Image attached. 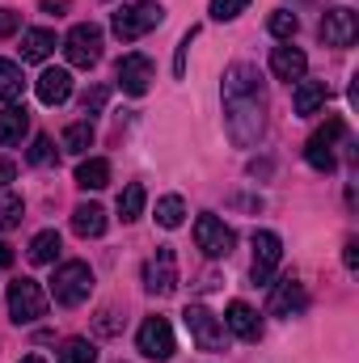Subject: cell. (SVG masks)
<instances>
[{
	"instance_id": "23",
	"label": "cell",
	"mask_w": 359,
	"mask_h": 363,
	"mask_svg": "<svg viewBox=\"0 0 359 363\" xmlns=\"http://www.w3.org/2000/svg\"><path fill=\"white\" fill-rule=\"evenodd\" d=\"M144 186L140 182H131V186H123V194H118V216H123V224H131V220H140L144 216Z\"/></svg>"
},
{
	"instance_id": "19",
	"label": "cell",
	"mask_w": 359,
	"mask_h": 363,
	"mask_svg": "<svg viewBox=\"0 0 359 363\" xmlns=\"http://www.w3.org/2000/svg\"><path fill=\"white\" fill-rule=\"evenodd\" d=\"M72 233H77V237H101V233H106V211H101L97 203L72 207Z\"/></svg>"
},
{
	"instance_id": "10",
	"label": "cell",
	"mask_w": 359,
	"mask_h": 363,
	"mask_svg": "<svg viewBox=\"0 0 359 363\" xmlns=\"http://www.w3.org/2000/svg\"><path fill=\"white\" fill-rule=\"evenodd\" d=\"M279 262H283V241H279V233H270V228L254 233V267H250L254 283H270V274H275Z\"/></svg>"
},
{
	"instance_id": "17",
	"label": "cell",
	"mask_w": 359,
	"mask_h": 363,
	"mask_svg": "<svg viewBox=\"0 0 359 363\" xmlns=\"http://www.w3.org/2000/svg\"><path fill=\"white\" fill-rule=\"evenodd\" d=\"M26 131H30V114H26V106L9 101V106L0 110V148H17V144L26 140Z\"/></svg>"
},
{
	"instance_id": "29",
	"label": "cell",
	"mask_w": 359,
	"mask_h": 363,
	"mask_svg": "<svg viewBox=\"0 0 359 363\" xmlns=\"http://www.w3.org/2000/svg\"><path fill=\"white\" fill-rule=\"evenodd\" d=\"M296 30H300V17L296 13H287V9L270 13V34L275 38H296Z\"/></svg>"
},
{
	"instance_id": "36",
	"label": "cell",
	"mask_w": 359,
	"mask_h": 363,
	"mask_svg": "<svg viewBox=\"0 0 359 363\" xmlns=\"http://www.w3.org/2000/svg\"><path fill=\"white\" fill-rule=\"evenodd\" d=\"M101 101H106V89L85 93V114H89V110H101Z\"/></svg>"
},
{
	"instance_id": "25",
	"label": "cell",
	"mask_w": 359,
	"mask_h": 363,
	"mask_svg": "<svg viewBox=\"0 0 359 363\" xmlns=\"http://www.w3.org/2000/svg\"><path fill=\"white\" fill-rule=\"evenodd\" d=\"M26 93V77H21V68L13 64V60H0V97L4 101H17Z\"/></svg>"
},
{
	"instance_id": "12",
	"label": "cell",
	"mask_w": 359,
	"mask_h": 363,
	"mask_svg": "<svg viewBox=\"0 0 359 363\" xmlns=\"http://www.w3.org/2000/svg\"><path fill=\"white\" fill-rule=\"evenodd\" d=\"M359 34V17L351 9H330L321 17V43L326 47H351Z\"/></svg>"
},
{
	"instance_id": "34",
	"label": "cell",
	"mask_w": 359,
	"mask_h": 363,
	"mask_svg": "<svg viewBox=\"0 0 359 363\" xmlns=\"http://www.w3.org/2000/svg\"><path fill=\"white\" fill-rule=\"evenodd\" d=\"M17 26H21V17H17L13 9H0V38H9V34H17Z\"/></svg>"
},
{
	"instance_id": "2",
	"label": "cell",
	"mask_w": 359,
	"mask_h": 363,
	"mask_svg": "<svg viewBox=\"0 0 359 363\" xmlns=\"http://www.w3.org/2000/svg\"><path fill=\"white\" fill-rule=\"evenodd\" d=\"M161 21H165V9H161V4L136 0V4H123V9L114 13V34H118L123 43H136V38H144L148 30H157Z\"/></svg>"
},
{
	"instance_id": "32",
	"label": "cell",
	"mask_w": 359,
	"mask_h": 363,
	"mask_svg": "<svg viewBox=\"0 0 359 363\" xmlns=\"http://www.w3.org/2000/svg\"><path fill=\"white\" fill-rule=\"evenodd\" d=\"M51 157H55L51 140H47V135H34V148H30V165H47Z\"/></svg>"
},
{
	"instance_id": "13",
	"label": "cell",
	"mask_w": 359,
	"mask_h": 363,
	"mask_svg": "<svg viewBox=\"0 0 359 363\" xmlns=\"http://www.w3.org/2000/svg\"><path fill=\"white\" fill-rule=\"evenodd\" d=\"M270 72L279 77V81H304V72H309V55L300 51V47H275L270 51Z\"/></svg>"
},
{
	"instance_id": "27",
	"label": "cell",
	"mask_w": 359,
	"mask_h": 363,
	"mask_svg": "<svg viewBox=\"0 0 359 363\" xmlns=\"http://www.w3.org/2000/svg\"><path fill=\"white\" fill-rule=\"evenodd\" d=\"M21 216H26V203H21V194H13V190H0V228H17V224H21Z\"/></svg>"
},
{
	"instance_id": "24",
	"label": "cell",
	"mask_w": 359,
	"mask_h": 363,
	"mask_svg": "<svg viewBox=\"0 0 359 363\" xmlns=\"http://www.w3.org/2000/svg\"><path fill=\"white\" fill-rule=\"evenodd\" d=\"M64 152H72V157H81V152H89L93 148V123L85 118V123H72L68 131H64Z\"/></svg>"
},
{
	"instance_id": "9",
	"label": "cell",
	"mask_w": 359,
	"mask_h": 363,
	"mask_svg": "<svg viewBox=\"0 0 359 363\" xmlns=\"http://www.w3.org/2000/svg\"><path fill=\"white\" fill-rule=\"evenodd\" d=\"M144 287H148L153 296H170V291L178 287V258H174L170 245H161V250L148 258V267H144Z\"/></svg>"
},
{
	"instance_id": "26",
	"label": "cell",
	"mask_w": 359,
	"mask_h": 363,
	"mask_svg": "<svg viewBox=\"0 0 359 363\" xmlns=\"http://www.w3.org/2000/svg\"><path fill=\"white\" fill-rule=\"evenodd\" d=\"M182 220H186V203H182L178 194H165L157 203V224L161 228H182Z\"/></svg>"
},
{
	"instance_id": "6",
	"label": "cell",
	"mask_w": 359,
	"mask_h": 363,
	"mask_svg": "<svg viewBox=\"0 0 359 363\" xmlns=\"http://www.w3.org/2000/svg\"><path fill=\"white\" fill-rule=\"evenodd\" d=\"M233 228L220 220V216H211V211H203L199 220H194V245L207 254V258H228L233 254Z\"/></svg>"
},
{
	"instance_id": "3",
	"label": "cell",
	"mask_w": 359,
	"mask_h": 363,
	"mask_svg": "<svg viewBox=\"0 0 359 363\" xmlns=\"http://www.w3.org/2000/svg\"><path fill=\"white\" fill-rule=\"evenodd\" d=\"M89 291H93V271L85 262H64L55 271V279H51V296L64 308H81L89 300Z\"/></svg>"
},
{
	"instance_id": "5",
	"label": "cell",
	"mask_w": 359,
	"mask_h": 363,
	"mask_svg": "<svg viewBox=\"0 0 359 363\" xmlns=\"http://www.w3.org/2000/svg\"><path fill=\"white\" fill-rule=\"evenodd\" d=\"M64 55H68L72 68H93V64L101 60V30H97L93 21L72 26L68 38H64Z\"/></svg>"
},
{
	"instance_id": "21",
	"label": "cell",
	"mask_w": 359,
	"mask_h": 363,
	"mask_svg": "<svg viewBox=\"0 0 359 363\" xmlns=\"http://www.w3.org/2000/svg\"><path fill=\"white\" fill-rule=\"evenodd\" d=\"M77 186H85V190H101V186H110V161H101V157L81 161V165H77Z\"/></svg>"
},
{
	"instance_id": "28",
	"label": "cell",
	"mask_w": 359,
	"mask_h": 363,
	"mask_svg": "<svg viewBox=\"0 0 359 363\" xmlns=\"http://www.w3.org/2000/svg\"><path fill=\"white\" fill-rule=\"evenodd\" d=\"M60 363H97V351L89 338H68L60 347Z\"/></svg>"
},
{
	"instance_id": "20",
	"label": "cell",
	"mask_w": 359,
	"mask_h": 363,
	"mask_svg": "<svg viewBox=\"0 0 359 363\" xmlns=\"http://www.w3.org/2000/svg\"><path fill=\"white\" fill-rule=\"evenodd\" d=\"M51 51H55V30H26L21 34V60L43 64Z\"/></svg>"
},
{
	"instance_id": "39",
	"label": "cell",
	"mask_w": 359,
	"mask_h": 363,
	"mask_svg": "<svg viewBox=\"0 0 359 363\" xmlns=\"http://www.w3.org/2000/svg\"><path fill=\"white\" fill-rule=\"evenodd\" d=\"M17 363H47L43 355H26V359H17Z\"/></svg>"
},
{
	"instance_id": "18",
	"label": "cell",
	"mask_w": 359,
	"mask_h": 363,
	"mask_svg": "<svg viewBox=\"0 0 359 363\" xmlns=\"http://www.w3.org/2000/svg\"><path fill=\"white\" fill-rule=\"evenodd\" d=\"M326 81H296V93H292V106H296V114H317L321 106H326Z\"/></svg>"
},
{
	"instance_id": "33",
	"label": "cell",
	"mask_w": 359,
	"mask_h": 363,
	"mask_svg": "<svg viewBox=\"0 0 359 363\" xmlns=\"http://www.w3.org/2000/svg\"><path fill=\"white\" fill-rule=\"evenodd\" d=\"M194 38H199V30L190 26V30L182 34V43H178V55H174V77H182V72H186V51H190V43H194Z\"/></svg>"
},
{
	"instance_id": "14",
	"label": "cell",
	"mask_w": 359,
	"mask_h": 363,
	"mask_svg": "<svg viewBox=\"0 0 359 363\" xmlns=\"http://www.w3.org/2000/svg\"><path fill=\"white\" fill-rule=\"evenodd\" d=\"M224 325H228L241 342H258V334H263V321H258V313H254L245 300H233V304H228Z\"/></svg>"
},
{
	"instance_id": "38",
	"label": "cell",
	"mask_w": 359,
	"mask_h": 363,
	"mask_svg": "<svg viewBox=\"0 0 359 363\" xmlns=\"http://www.w3.org/2000/svg\"><path fill=\"white\" fill-rule=\"evenodd\" d=\"M0 267H13V250H9L4 241H0Z\"/></svg>"
},
{
	"instance_id": "11",
	"label": "cell",
	"mask_w": 359,
	"mask_h": 363,
	"mask_svg": "<svg viewBox=\"0 0 359 363\" xmlns=\"http://www.w3.org/2000/svg\"><path fill=\"white\" fill-rule=\"evenodd\" d=\"M153 85V60L148 55H123L118 60V89L127 97H144Z\"/></svg>"
},
{
	"instance_id": "7",
	"label": "cell",
	"mask_w": 359,
	"mask_h": 363,
	"mask_svg": "<svg viewBox=\"0 0 359 363\" xmlns=\"http://www.w3.org/2000/svg\"><path fill=\"white\" fill-rule=\"evenodd\" d=\"M136 347H140V355L144 359H174V351H178V342H174V330H170V321L165 317H148L144 325H140V334H136Z\"/></svg>"
},
{
	"instance_id": "35",
	"label": "cell",
	"mask_w": 359,
	"mask_h": 363,
	"mask_svg": "<svg viewBox=\"0 0 359 363\" xmlns=\"http://www.w3.org/2000/svg\"><path fill=\"white\" fill-rule=\"evenodd\" d=\"M13 178H17V165H13V161H0V190H9Z\"/></svg>"
},
{
	"instance_id": "4",
	"label": "cell",
	"mask_w": 359,
	"mask_h": 363,
	"mask_svg": "<svg viewBox=\"0 0 359 363\" xmlns=\"http://www.w3.org/2000/svg\"><path fill=\"white\" fill-rule=\"evenodd\" d=\"M47 313V291L34 283V279H13L9 283V317L17 325H30Z\"/></svg>"
},
{
	"instance_id": "37",
	"label": "cell",
	"mask_w": 359,
	"mask_h": 363,
	"mask_svg": "<svg viewBox=\"0 0 359 363\" xmlns=\"http://www.w3.org/2000/svg\"><path fill=\"white\" fill-rule=\"evenodd\" d=\"M343 262H347V271H355V267H359V245H355V241H347V254H343Z\"/></svg>"
},
{
	"instance_id": "30",
	"label": "cell",
	"mask_w": 359,
	"mask_h": 363,
	"mask_svg": "<svg viewBox=\"0 0 359 363\" xmlns=\"http://www.w3.org/2000/svg\"><path fill=\"white\" fill-rule=\"evenodd\" d=\"M343 131H347V123H343V118L334 114V118H326V127H317V131H313V140H309V144H321V148H334Z\"/></svg>"
},
{
	"instance_id": "31",
	"label": "cell",
	"mask_w": 359,
	"mask_h": 363,
	"mask_svg": "<svg viewBox=\"0 0 359 363\" xmlns=\"http://www.w3.org/2000/svg\"><path fill=\"white\" fill-rule=\"evenodd\" d=\"M250 9V0H211V17L216 21H233L237 13H245Z\"/></svg>"
},
{
	"instance_id": "16",
	"label": "cell",
	"mask_w": 359,
	"mask_h": 363,
	"mask_svg": "<svg viewBox=\"0 0 359 363\" xmlns=\"http://www.w3.org/2000/svg\"><path fill=\"white\" fill-rule=\"evenodd\" d=\"M304 308V283L300 279H279L275 291H270V313L275 317H292Z\"/></svg>"
},
{
	"instance_id": "1",
	"label": "cell",
	"mask_w": 359,
	"mask_h": 363,
	"mask_svg": "<svg viewBox=\"0 0 359 363\" xmlns=\"http://www.w3.org/2000/svg\"><path fill=\"white\" fill-rule=\"evenodd\" d=\"M224 123H228V140L237 148L258 144L263 127H267V101H263V81L254 64H233L224 72Z\"/></svg>"
},
{
	"instance_id": "22",
	"label": "cell",
	"mask_w": 359,
	"mask_h": 363,
	"mask_svg": "<svg viewBox=\"0 0 359 363\" xmlns=\"http://www.w3.org/2000/svg\"><path fill=\"white\" fill-rule=\"evenodd\" d=\"M60 258V233L55 228H43L34 241H30V262L34 267H47V262H55Z\"/></svg>"
},
{
	"instance_id": "8",
	"label": "cell",
	"mask_w": 359,
	"mask_h": 363,
	"mask_svg": "<svg viewBox=\"0 0 359 363\" xmlns=\"http://www.w3.org/2000/svg\"><path fill=\"white\" fill-rule=\"evenodd\" d=\"M182 317H186V330L199 351H224V321L216 313H207L203 304H190Z\"/></svg>"
},
{
	"instance_id": "15",
	"label": "cell",
	"mask_w": 359,
	"mask_h": 363,
	"mask_svg": "<svg viewBox=\"0 0 359 363\" xmlns=\"http://www.w3.org/2000/svg\"><path fill=\"white\" fill-rule=\"evenodd\" d=\"M34 89H38V101H43V106H60V101L72 97V72H68V68H47Z\"/></svg>"
}]
</instances>
